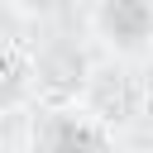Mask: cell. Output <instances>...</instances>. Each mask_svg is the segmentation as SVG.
<instances>
[{"mask_svg": "<svg viewBox=\"0 0 153 153\" xmlns=\"http://www.w3.org/2000/svg\"><path fill=\"white\" fill-rule=\"evenodd\" d=\"M33 153H120L115 129L100 124L81 100H53L33 120Z\"/></svg>", "mask_w": 153, "mask_h": 153, "instance_id": "7a4b0ae2", "label": "cell"}, {"mask_svg": "<svg viewBox=\"0 0 153 153\" xmlns=\"http://www.w3.org/2000/svg\"><path fill=\"white\" fill-rule=\"evenodd\" d=\"M29 62H33V86H38V96H48V100H76L81 86H86V76H91V67H96V62L76 48V38H67V33L43 38V43L29 53Z\"/></svg>", "mask_w": 153, "mask_h": 153, "instance_id": "277c9868", "label": "cell"}, {"mask_svg": "<svg viewBox=\"0 0 153 153\" xmlns=\"http://www.w3.org/2000/svg\"><path fill=\"white\" fill-rule=\"evenodd\" d=\"M76 100H81L100 124L124 129V124H134L139 110L153 100V86H148V76H139V67H134L129 57H110V62H96V67H91V76H86V86H81Z\"/></svg>", "mask_w": 153, "mask_h": 153, "instance_id": "6da1fadb", "label": "cell"}, {"mask_svg": "<svg viewBox=\"0 0 153 153\" xmlns=\"http://www.w3.org/2000/svg\"><path fill=\"white\" fill-rule=\"evenodd\" d=\"M38 86H33V62L29 53H14V48H0V110H14L24 100H33Z\"/></svg>", "mask_w": 153, "mask_h": 153, "instance_id": "5b68a950", "label": "cell"}, {"mask_svg": "<svg viewBox=\"0 0 153 153\" xmlns=\"http://www.w3.org/2000/svg\"><path fill=\"white\" fill-rule=\"evenodd\" d=\"M91 33L110 57H153V0H96Z\"/></svg>", "mask_w": 153, "mask_h": 153, "instance_id": "3957f363", "label": "cell"}]
</instances>
